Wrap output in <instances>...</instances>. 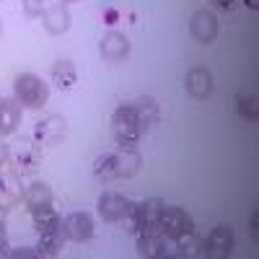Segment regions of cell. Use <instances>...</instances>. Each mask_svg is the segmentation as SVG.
<instances>
[{"instance_id": "obj_28", "label": "cell", "mask_w": 259, "mask_h": 259, "mask_svg": "<svg viewBox=\"0 0 259 259\" xmlns=\"http://www.w3.org/2000/svg\"><path fill=\"white\" fill-rule=\"evenodd\" d=\"M249 233L254 241H259V210H251L249 215Z\"/></svg>"}, {"instance_id": "obj_31", "label": "cell", "mask_w": 259, "mask_h": 259, "mask_svg": "<svg viewBox=\"0 0 259 259\" xmlns=\"http://www.w3.org/2000/svg\"><path fill=\"white\" fill-rule=\"evenodd\" d=\"M241 3H244L246 8H251V11H259V0H241Z\"/></svg>"}, {"instance_id": "obj_25", "label": "cell", "mask_w": 259, "mask_h": 259, "mask_svg": "<svg viewBox=\"0 0 259 259\" xmlns=\"http://www.w3.org/2000/svg\"><path fill=\"white\" fill-rule=\"evenodd\" d=\"M21 6H24V13H26L29 18H36V16L45 13L47 0H21Z\"/></svg>"}, {"instance_id": "obj_18", "label": "cell", "mask_w": 259, "mask_h": 259, "mask_svg": "<svg viewBox=\"0 0 259 259\" xmlns=\"http://www.w3.org/2000/svg\"><path fill=\"white\" fill-rule=\"evenodd\" d=\"M65 246V236L62 228H50V231H41L39 233V241H36V254L39 256H60Z\"/></svg>"}, {"instance_id": "obj_1", "label": "cell", "mask_w": 259, "mask_h": 259, "mask_svg": "<svg viewBox=\"0 0 259 259\" xmlns=\"http://www.w3.org/2000/svg\"><path fill=\"white\" fill-rule=\"evenodd\" d=\"M140 153L135 148H119L112 153H104L94 161V174L101 182H114V179H130L140 171Z\"/></svg>"}, {"instance_id": "obj_30", "label": "cell", "mask_w": 259, "mask_h": 259, "mask_svg": "<svg viewBox=\"0 0 259 259\" xmlns=\"http://www.w3.org/2000/svg\"><path fill=\"white\" fill-rule=\"evenodd\" d=\"M8 158H11V148L6 143H0V168L8 166Z\"/></svg>"}, {"instance_id": "obj_7", "label": "cell", "mask_w": 259, "mask_h": 259, "mask_svg": "<svg viewBox=\"0 0 259 259\" xmlns=\"http://www.w3.org/2000/svg\"><path fill=\"white\" fill-rule=\"evenodd\" d=\"M233 251V228L231 226H215L207 239L200 241V256H210V259H221L228 256Z\"/></svg>"}, {"instance_id": "obj_11", "label": "cell", "mask_w": 259, "mask_h": 259, "mask_svg": "<svg viewBox=\"0 0 259 259\" xmlns=\"http://www.w3.org/2000/svg\"><path fill=\"white\" fill-rule=\"evenodd\" d=\"M218 16L207 8H200L194 11L192 21H189V34L194 41H200V45H212L215 36H218Z\"/></svg>"}, {"instance_id": "obj_2", "label": "cell", "mask_w": 259, "mask_h": 259, "mask_svg": "<svg viewBox=\"0 0 259 259\" xmlns=\"http://www.w3.org/2000/svg\"><path fill=\"white\" fill-rule=\"evenodd\" d=\"M143 133L145 130H143V124H140V119L133 109V104L130 101L119 104L114 109V114H112V135H114L117 145L119 148H135L140 143Z\"/></svg>"}, {"instance_id": "obj_15", "label": "cell", "mask_w": 259, "mask_h": 259, "mask_svg": "<svg viewBox=\"0 0 259 259\" xmlns=\"http://www.w3.org/2000/svg\"><path fill=\"white\" fill-rule=\"evenodd\" d=\"M41 24L50 34H65L70 29V11L65 3H55V6H47L45 13H41Z\"/></svg>"}, {"instance_id": "obj_21", "label": "cell", "mask_w": 259, "mask_h": 259, "mask_svg": "<svg viewBox=\"0 0 259 259\" xmlns=\"http://www.w3.org/2000/svg\"><path fill=\"white\" fill-rule=\"evenodd\" d=\"M52 80L57 83L60 91H70L73 85L78 83V70L70 60H57L52 65Z\"/></svg>"}, {"instance_id": "obj_19", "label": "cell", "mask_w": 259, "mask_h": 259, "mask_svg": "<svg viewBox=\"0 0 259 259\" xmlns=\"http://www.w3.org/2000/svg\"><path fill=\"white\" fill-rule=\"evenodd\" d=\"M130 104H133V109H135L143 130H150V127L158 122V114L161 112H158V101L153 96H138V99H133Z\"/></svg>"}, {"instance_id": "obj_26", "label": "cell", "mask_w": 259, "mask_h": 259, "mask_svg": "<svg viewBox=\"0 0 259 259\" xmlns=\"http://www.w3.org/2000/svg\"><path fill=\"white\" fill-rule=\"evenodd\" d=\"M8 254V231H6V210L0 207V256Z\"/></svg>"}, {"instance_id": "obj_16", "label": "cell", "mask_w": 259, "mask_h": 259, "mask_svg": "<svg viewBox=\"0 0 259 259\" xmlns=\"http://www.w3.org/2000/svg\"><path fill=\"white\" fill-rule=\"evenodd\" d=\"M21 124V104L16 99H0V138L13 135Z\"/></svg>"}, {"instance_id": "obj_14", "label": "cell", "mask_w": 259, "mask_h": 259, "mask_svg": "<svg viewBox=\"0 0 259 259\" xmlns=\"http://www.w3.org/2000/svg\"><path fill=\"white\" fill-rule=\"evenodd\" d=\"M184 85H187V94L194 96V99H207L212 94V73L207 68H192L184 78Z\"/></svg>"}, {"instance_id": "obj_3", "label": "cell", "mask_w": 259, "mask_h": 259, "mask_svg": "<svg viewBox=\"0 0 259 259\" xmlns=\"http://www.w3.org/2000/svg\"><path fill=\"white\" fill-rule=\"evenodd\" d=\"M13 96L26 109H41L50 99V85L36 73H18L13 78Z\"/></svg>"}, {"instance_id": "obj_20", "label": "cell", "mask_w": 259, "mask_h": 259, "mask_svg": "<svg viewBox=\"0 0 259 259\" xmlns=\"http://www.w3.org/2000/svg\"><path fill=\"white\" fill-rule=\"evenodd\" d=\"M52 197H55V194H52V187L45 184V182L29 184V187L24 189V194H21V200H24V205H26L29 210H34V207H39V205H50Z\"/></svg>"}, {"instance_id": "obj_27", "label": "cell", "mask_w": 259, "mask_h": 259, "mask_svg": "<svg viewBox=\"0 0 259 259\" xmlns=\"http://www.w3.org/2000/svg\"><path fill=\"white\" fill-rule=\"evenodd\" d=\"M6 256H13V259H29V256H39V254H36V246H34V249L21 246V249H11Z\"/></svg>"}, {"instance_id": "obj_6", "label": "cell", "mask_w": 259, "mask_h": 259, "mask_svg": "<svg viewBox=\"0 0 259 259\" xmlns=\"http://www.w3.org/2000/svg\"><path fill=\"white\" fill-rule=\"evenodd\" d=\"M65 135H68V122H65L60 114H50V117H41L34 124L31 140L39 148H50V145H57L60 140H65Z\"/></svg>"}, {"instance_id": "obj_23", "label": "cell", "mask_w": 259, "mask_h": 259, "mask_svg": "<svg viewBox=\"0 0 259 259\" xmlns=\"http://www.w3.org/2000/svg\"><path fill=\"white\" fill-rule=\"evenodd\" d=\"M236 112H239L241 119L246 122H256L259 119V99L254 91H241L236 96Z\"/></svg>"}, {"instance_id": "obj_4", "label": "cell", "mask_w": 259, "mask_h": 259, "mask_svg": "<svg viewBox=\"0 0 259 259\" xmlns=\"http://www.w3.org/2000/svg\"><path fill=\"white\" fill-rule=\"evenodd\" d=\"M163 200L158 197H150V200H143V202H133L130 212L124 215V226L127 231L138 236V233H145V231H153L158 228V218L163 212Z\"/></svg>"}, {"instance_id": "obj_22", "label": "cell", "mask_w": 259, "mask_h": 259, "mask_svg": "<svg viewBox=\"0 0 259 259\" xmlns=\"http://www.w3.org/2000/svg\"><path fill=\"white\" fill-rule=\"evenodd\" d=\"M31 212V223H34V228L41 233V231H50V228H57L60 226V212L52 207V202L50 205H39V207H34V210H29Z\"/></svg>"}, {"instance_id": "obj_5", "label": "cell", "mask_w": 259, "mask_h": 259, "mask_svg": "<svg viewBox=\"0 0 259 259\" xmlns=\"http://www.w3.org/2000/svg\"><path fill=\"white\" fill-rule=\"evenodd\" d=\"M8 163H13V171L18 177H31L36 174V168L41 163V148L34 140H18L11 145Z\"/></svg>"}, {"instance_id": "obj_32", "label": "cell", "mask_w": 259, "mask_h": 259, "mask_svg": "<svg viewBox=\"0 0 259 259\" xmlns=\"http://www.w3.org/2000/svg\"><path fill=\"white\" fill-rule=\"evenodd\" d=\"M62 3H70V0H62Z\"/></svg>"}, {"instance_id": "obj_24", "label": "cell", "mask_w": 259, "mask_h": 259, "mask_svg": "<svg viewBox=\"0 0 259 259\" xmlns=\"http://www.w3.org/2000/svg\"><path fill=\"white\" fill-rule=\"evenodd\" d=\"M200 249V239H197V233L189 231L184 236H179V239H174V249H171V254H177V256H192V254H197Z\"/></svg>"}, {"instance_id": "obj_17", "label": "cell", "mask_w": 259, "mask_h": 259, "mask_svg": "<svg viewBox=\"0 0 259 259\" xmlns=\"http://www.w3.org/2000/svg\"><path fill=\"white\" fill-rule=\"evenodd\" d=\"M21 194H24V192H21L16 171H0V207L11 210L21 200Z\"/></svg>"}, {"instance_id": "obj_13", "label": "cell", "mask_w": 259, "mask_h": 259, "mask_svg": "<svg viewBox=\"0 0 259 259\" xmlns=\"http://www.w3.org/2000/svg\"><path fill=\"white\" fill-rule=\"evenodd\" d=\"M130 39L122 34V31H106L104 39H101V45H99V52L104 60H109V62H122L130 57Z\"/></svg>"}, {"instance_id": "obj_8", "label": "cell", "mask_w": 259, "mask_h": 259, "mask_svg": "<svg viewBox=\"0 0 259 259\" xmlns=\"http://www.w3.org/2000/svg\"><path fill=\"white\" fill-rule=\"evenodd\" d=\"M60 228H62L65 241H75V244H83V241H89L91 236H94V228H96V226H94L91 212L78 210V212L65 215V218L60 221Z\"/></svg>"}, {"instance_id": "obj_12", "label": "cell", "mask_w": 259, "mask_h": 259, "mask_svg": "<svg viewBox=\"0 0 259 259\" xmlns=\"http://www.w3.org/2000/svg\"><path fill=\"white\" fill-rule=\"evenodd\" d=\"M168 241H171V239H168V236H166L161 228H153V231L138 233V254H140V256H148V259L168 256V254H171Z\"/></svg>"}, {"instance_id": "obj_9", "label": "cell", "mask_w": 259, "mask_h": 259, "mask_svg": "<svg viewBox=\"0 0 259 259\" xmlns=\"http://www.w3.org/2000/svg\"><path fill=\"white\" fill-rule=\"evenodd\" d=\"M96 207H99L101 221L119 223V221H124V215L130 212V207H133V200H130L127 194H122V192H104L99 197V202H96Z\"/></svg>"}, {"instance_id": "obj_29", "label": "cell", "mask_w": 259, "mask_h": 259, "mask_svg": "<svg viewBox=\"0 0 259 259\" xmlns=\"http://www.w3.org/2000/svg\"><path fill=\"white\" fill-rule=\"evenodd\" d=\"M210 3H212V8H218V11H233L241 0H210Z\"/></svg>"}, {"instance_id": "obj_10", "label": "cell", "mask_w": 259, "mask_h": 259, "mask_svg": "<svg viewBox=\"0 0 259 259\" xmlns=\"http://www.w3.org/2000/svg\"><path fill=\"white\" fill-rule=\"evenodd\" d=\"M158 228L174 241V239H179V236L194 231V221H192V215L182 207H163L161 218H158Z\"/></svg>"}]
</instances>
